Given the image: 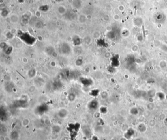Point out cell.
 <instances>
[{"mask_svg":"<svg viewBox=\"0 0 167 140\" xmlns=\"http://www.w3.org/2000/svg\"><path fill=\"white\" fill-rule=\"evenodd\" d=\"M19 38L25 43L29 45H33L36 42V39L27 32H19L18 33Z\"/></svg>","mask_w":167,"mask_h":140,"instance_id":"1","label":"cell"},{"mask_svg":"<svg viewBox=\"0 0 167 140\" xmlns=\"http://www.w3.org/2000/svg\"><path fill=\"white\" fill-rule=\"evenodd\" d=\"M92 83L91 81V79L87 78H82L81 80V83L83 85H90Z\"/></svg>","mask_w":167,"mask_h":140,"instance_id":"2","label":"cell"}]
</instances>
